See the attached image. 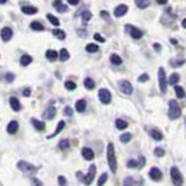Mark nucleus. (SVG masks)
<instances>
[{"instance_id":"obj_44","label":"nucleus","mask_w":186,"mask_h":186,"mask_svg":"<svg viewBox=\"0 0 186 186\" xmlns=\"http://www.w3.org/2000/svg\"><path fill=\"white\" fill-rule=\"evenodd\" d=\"M94 39H95L96 41H98V42H104V41H106V40H104V38H103V36H101L98 33L94 34Z\"/></svg>"},{"instance_id":"obj_53","label":"nucleus","mask_w":186,"mask_h":186,"mask_svg":"<svg viewBox=\"0 0 186 186\" xmlns=\"http://www.w3.org/2000/svg\"><path fill=\"white\" fill-rule=\"evenodd\" d=\"M33 181L35 183V186H42V183H41V181H40L39 179H34Z\"/></svg>"},{"instance_id":"obj_50","label":"nucleus","mask_w":186,"mask_h":186,"mask_svg":"<svg viewBox=\"0 0 186 186\" xmlns=\"http://www.w3.org/2000/svg\"><path fill=\"white\" fill-rule=\"evenodd\" d=\"M124 186H131V178H125V180H124Z\"/></svg>"},{"instance_id":"obj_46","label":"nucleus","mask_w":186,"mask_h":186,"mask_svg":"<svg viewBox=\"0 0 186 186\" xmlns=\"http://www.w3.org/2000/svg\"><path fill=\"white\" fill-rule=\"evenodd\" d=\"M149 80V75L148 74H142L139 77H138V81L139 82H145V81Z\"/></svg>"},{"instance_id":"obj_39","label":"nucleus","mask_w":186,"mask_h":186,"mask_svg":"<svg viewBox=\"0 0 186 186\" xmlns=\"http://www.w3.org/2000/svg\"><path fill=\"white\" fill-rule=\"evenodd\" d=\"M69 141L68 139H62L61 142L59 143V148L61 149V150H67L68 148H69Z\"/></svg>"},{"instance_id":"obj_11","label":"nucleus","mask_w":186,"mask_h":186,"mask_svg":"<svg viewBox=\"0 0 186 186\" xmlns=\"http://www.w3.org/2000/svg\"><path fill=\"white\" fill-rule=\"evenodd\" d=\"M126 12H128V6L126 5H118L114 11V15L116 18H121V17L126 14Z\"/></svg>"},{"instance_id":"obj_4","label":"nucleus","mask_w":186,"mask_h":186,"mask_svg":"<svg viewBox=\"0 0 186 186\" xmlns=\"http://www.w3.org/2000/svg\"><path fill=\"white\" fill-rule=\"evenodd\" d=\"M95 175H96V166H95V165H90L88 173H87L84 177H82L83 184H84V185H90V184L93 183L94 178H95Z\"/></svg>"},{"instance_id":"obj_31","label":"nucleus","mask_w":186,"mask_h":186,"mask_svg":"<svg viewBox=\"0 0 186 186\" xmlns=\"http://www.w3.org/2000/svg\"><path fill=\"white\" fill-rule=\"evenodd\" d=\"M53 34L56 38H59V40H64L66 39V33L63 31H61V29H54Z\"/></svg>"},{"instance_id":"obj_35","label":"nucleus","mask_w":186,"mask_h":186,"mask_svg":"<svg viewBox=\"0 0 186 186\" xmlns=\"http://www.w3.org/2000/svg\"><path fill=\"white\" fill-rule=\"evenodd\" d=\"M178 81H179V75H178L177 73H175V74H172V75L170 76V79H168V83L172 84V86H175L176 83H178Z\"/></svg>"},{"instance_id":"obj_54","label":"nucleus","mask_w":186,"mask_h":186,"mask_svg":"<svg viewBox=\"0 0 186 186\" xmlns=\"http://www.w3.org/2000/svg\"><path fill=\"white\" fill-rule=\"evenodd\" d=\"M157 1H158V4H160V5H164V4H166L168 0H157Z\"/></svg>"},{"instance_id":"obj_37","label":"nucleus","mask_w":186,"mask_h":186,"mask_svg":"<svg viewBox=\"0 0 186 186\" xmlns=\"http://www.w3.org/2000/svg\"><path fill=\"white\" fill-rule=\"evenodd\" d=\"M106 180H108V175H106V173H102L101 177L98 178V180H97V186H103L106 184Z\"/></svg>"},{"instance_id":"obj_55","label":"nucleus","mask_w":186,"mask_h":186,"mask_svg":"<svg viewBox=\"0 0 186 186\" xmlns=\"http://www.w3.org/2000/svg\"><path fill=\"white\" fill-rule=\"evenodd\" d=\"M153 47H155V48H157V51H158V52H159V51H160V49H159L160 46H159V44H153Z\"/></svg>"},{"instance_id":"obj_21","label":"nucleus","mask_w":186,"mask_h":186,"mask_svg":"<svg viewBox=\"0 0 186 186\" xmlns=\"http://www.w3.org/2000/svg\"><path fill=\"white\" fill-rule=\"evenodd\" d=\"M21 11L27 14V15H33V14H36L38 13V8L36 7H33V6H24Z\"/></svg>"},{"instance_id":"obj_18","label":"nucleus","mask_w":186,"mask_h":186,"mask_svg":"<svg viewBox=\"0 0 186 186\" xmlns=\"http://www.w3.org/2000/svg\"><path fill=\"white\" fill-rule=\"evenodd\" d=\"M18 129H19V123L17 121H12V122H9L8 125H7V132L11 133V135L17 132Z\"/></svg>"},{"instance_id":"obj_42","label":"nucleus","mask_w":186,"mask_h":186,"mask_svg":"<svg viewBox=\"0 0 186 186\" xmlns=\"http://www.w3.org/2000/svg\"><path fill=\"white\" fill-rule=\"evenodd\" d=\"M155 155L157 156V157H163L164 155H165V151L163 148H156L155 149Z\"/></svg>"},{"instance_id":"obj_3","label":"nucleus","mask_w":186,"mask_h":186,"mask_svg":"<svg viewBox=\"0 0 186 186\" xmlns=\"http://www.w3.org/2000/svg\"><path fill=\"white\" fill-rule=\"evenodd\" d=\"M170 176H171V180H172V184L175 186H181L184 183V178L181 176L180 171L177 166H172L171 171H170Z\"/></svg>"},{"instance_id":"obj_6","label":"nucleus","mask_w":186,"mask_h":186,"mask_svg":"<svg viewBox=\"0 0 186 186\" xmlns=\"http://www.w3.org/2000/svg\"><path fill=\"white\" fill-rule=\"evenodd\" d=\"M98 98L103 104H109L111 102V94L108 89L102 88L98 91Z\"/></svg>"},{"instance_id":"obj_27","label":"nucleus","mask_w":186,"mask_h":186,"mask_svg":"<svg viewBox=\"0 0 186 186\" xmlns=\"http://www.w3.org/2000/svg\"><path fill=\"white\" fill-rule=\"evenodd\" d=\"M115 123H116V128H117L118 130H124V129L128 126V123H126L125 121H123V119H121V118H117Z\"/></svg>"},{"instance_id":"obj_7","label":"nucleus","mask_w":186,"mask_h":186,"mask_svg":"<svg viewBox=\"0 0 186 186\" xmlns=\"http://www.w3.org/2000/svg\"><path fill=\"white\" fill-rule=\"evenodd\" d=\"M18 168L19 170H21L22 172H25V173H33V172L36 170L34 165H32L31 163H27L25 160H20V162H18Z\"/></svg>"},{"instance_id":"obj_26","label":"nucleus","mask_w":186,"mask_h":186,"mask_svg":"<svg viewBox=\"0 0 186 186\" xmlns=\"http://www.w3.org/2000/svg\"><path fill=\"white\" fill-rule=\"evenodd\" d=\"M110 61H111L113 64H115V66H119V64L122 63V59H121L119 55H117V54H113V55L110 56Z\"/></svg>"},{"instance_id":"obj_8","label":"nucleus","mask_w":186,"mask_h":186,"mask_svg":"<svg viewBox=\"0 0 186 186\" xmlns=\"http://www.w3.org/2000/svg\"><path fill=\"white\" fill-rule=\"evenodd\" d=\"M158 80H159V88L162 93L166 91V75H165V70L160 67L158 69Z\"/></svg>"},{"instance_id":"obj_49","label":"nucleus","mask_w":186,"mask_h":186,"mask_svg":"<svg viewBox=\"0 0 186 186\" xmlns=\"http://www.w3.org/2000/svg\"><path fill=\"white\" fill-rule=\"evenodd\" d=\"M144 164H145V158H144L143 156H141V157H139V163H138L139 168H143V166H144Z\"/></svg>"},{"instance_id":"obj_45","label":"nucleus","mask_w":186,"mask_h":186,"mask_svg":"<svg viewBox=\"0 0 186 186\" xmlns=\"http://www.w3.org/2000/svg\"><path fill=\"white\" fill-rule=\"evenodd\" d=\"M64 115L73 116V109H71L70 106H66V108H64Z\"/></svg>"},{"instance_id":"obj_25","label":"nucleus","mask_w":186,"mask_h":186,"mask_svg":"<svg viewBox=\"0 0 186 186\" xmlns=\"http://www.w3.org/2000/svg\"><path fill=\"white\" fill-rule=\"evenodd\" d=\"M135 4H136V6L138 7V8H146L148 6H149V0H135Z\"/></svg>"},{"instance_id":"obj_30","label":"nucleus","mask_w":186,"mask_h":186,"mask_svg":"<svg viewBox=\"0 0 186 186\" xmlns=\"http://www.w3.org/2000/svg\"><path fill=\"white\" fill-rule=\"evenodd\" d=\"M175 91H176V95H177L178 98H183L184 96H185L184 88H181L180 86H176V87H175Z\"/></svg>"},{"instance_id":"obj_57","label":"nucleus","mask_w":186,"mask_h":186,"mask_svg":"<svg viewBox=\"0 0 186 186\" xmlns=\"http://www.w3.org/2000/svg\"><path fill=\"white\" fill-rule=\"evenodd\" d=\"M171 44H177V40H176V39H171Z\"/></svg>"},{"instance_id":"obj_29","label":"nucleus","mask_w":186,"mask_h":186,"mask_svg":"<svg viewBox=\"0 0 186 186\" xmlns=\"http://www.w3.org/2000/svg\"><path fill=\"white\" fill-rule=\"evenodd\" d=\"M69 59V53H68V51L66 49V48H62L61 51H60V60L61 61H67Z\"/></svg>"},{"instance_id":"obj_36","label":"nucleus","mask_w":186,"mask_h":186,"mask_svg":"<svg viewBox=\"0 0 186 186\" xmlns=\"http://www.w3.org/2000/svg\"><path fill=\"white\" fill-rule=\"evenodd\" d=\"M131 138H132V135L131 133H129V132H126V133H123L121 137H119V139H121V142H123V143H128V142H130L131 141Z\"/></svg>"},{"instance_id":"obj_12","label":"nucleus","mask_w":186,"mask_h":186,"mask_svg":"<svg viewBox=\"0 0 186 186\" xmlns=\"http://www.w3.org/2000/svg\"><path fill=\"white\" fill-rule=\"evenodd\" d=\"M55 115H56V109H55V106H51L44 110L42 116H44V118H46V119H53L54 117H55Z\"/></svg>"},{"instance_id":"obj_2","label":"nucleus","mask_w":186,"mask_h":186,"mask_svg":"<svg viewBox=\"0 0 186 186\" xmlns=\"http://www.w3.org/2000/svg\"><path fill=\"white\" fill-rule=\"evenodd\" d=\"M181 115V109L178 104L177 101L171 100L168 102V117L170 119H177Z\"/></svg>"},{"instance_id":"obj_5","label":"nucleus","mask_w":186,"mask_h":186,"mask_svg":"<svg viewBox=\"0 0 186 186\" xmlns=\"http://www.w3.org/2000/svg\"><path fill=\"white\" fill-rule=\"evenodd\" d=\"M118 88H119V90L123 93V94H125V95H131L132 94V86H131V83L129 82V81L126 80H122L118 82Z\"/></svg>"},{"instance_id":"obj_15","label":"nucleus","mask_w":186,"mask_h":186,"mask_svg":"<svg viewBox=\"0 0 186 186\" xmlns=\"http://www.w3.org/2000/svg\"><path fill=\"white\" fill-rule=\"evenodd\" d=\"M131 31H130V35H131V38L132 39H135V40H138V39H141L143 36V33L142 31H139L138 28H135V27H131V26H128Z\"/></svg>"},{"instance_id":"obj_51","label":"nucleus","mask_w":186,"mask_h":186,"mask_svg":"<svg viewBox=\"0 0 186 186\" xmlns=\"http://www.w3.org/2000/svg\"><path fill=\"white\" fill-rule=\"evenodd\" d=\"M68 2L73 5V6H75V5H77L79 2H80V0H68Z\"/></svg>"},{"instance_id":"obj_28","label":"nucleus","mask_w":186,"mask_h":186,"mask_svg":"<svg viewBox=\"0 0 186 186\" xmlns=\"http://www.w3.org/2000/svg\"><path fill=\"white\" fill-rule=\"evenodd\" d=\"M84 87L89 90H91V89L95 88V82L93 79H90V77H87L86 80H84Z\"/></svg>"},{"instance_id":"obj_34","label":"nucleus","mask_w":186,"mask_h":186,"mask_svg":"<svg viewBox=\"0 0 186 186\" xmlns=\"http://www.w3.org/2000/svg\"><path fill=\"white\" fill-rule=\"evenodd\" d=\"M91 17H93V15H91V13H90L89 11H84V12L82 13V15H81V18H82V21H83L84 24H86V22H88L89 20L91 19Z\"/></svg>"},{"instance_id":"obj_9","label":"nucleus","mask_w":186,"mask_h":186,"mask_svg":"<svg viewBox=\"0 0 186 186\" xmlns=\"http://www.w3.org/2000/svg\"><path fill=\"white\" fill-rule=\"evenodd\" d=\"M149 176L152 180H155V181H159L160 179L163 178V175H162V171H160L158 168H152L149 171Z\"/></svg>"},{"instance_id":"obj_33","label":"nucleus","mask_w":186,"mask_h":186,"mask_svg":"<svg viewBox=\"0 0 186 186\" xmlns=\"http://www.w3.org/2000/svg\"><path fill=\"white\" fill-rule=\"evenodd\" d=\"M31 28H32L33 31H44L42 24H40L39 21H33V22L31 24Z\"/></svg>"},{"instance_id":"obj_40","label":"nucleus","mask_w":186,"mask_h":186,"mask_svg":"<svg viewBox=\"0 0 186 186\" xmlns=\"http://www.w3.org/2000/svg\"><path fill=\"white\" fill-rule=\"evenodd\" d=\"M64 87L67 90H74V89L76 88V84L73 82V81H66V83H64Z\"/></svg>"},{"instance_id":"obj_14","label":"nucleus","mask_w":186,"mask_h":186,"mask_svg":"<svg viewBox=\"0 0 186 186\" xmlns=\"http://www.w3.org/2000/svg\"><path fill=\"white\" fill-rule=\"evenodd\" d=\"M82 156L86 160H93L95 157V153L90 148H83L82 149Z\"/></svg>"},{"instance_id":"obj_10","label":"nucleus","mask_w":186,"mask_h":186,"mask_svg":"<svg viewBox=\"0 0 186 186\" xmlns=\"http://www.w3.org/2000/svg\"><path fill=\"white\" fill-rule=\"evenodd\" d=\"M12 35H13V32H12V29L9 27H4L1 29V32H0V36H1V39L4 41H9Z\"/></svg>"},{"instance_id":"obj_23","label":"nucleus","mask_w":186,"mask_h":186,"mask_svg":"<svg viewBox=\"0 0 186 186\" xmlns=\"http://www.w3.org/2000/svg\"><path fill=\"white\" fill-rule=\"evenodd\" d=\"M57 56H59V54H57V52H55V51L49 49V51L46 52V57H47L49 61H55V60L57 59Z\"/></svg>"},{"instance_id":"obj_20","label":"nucleus","mask_w":186,"mask_h":186,"mask_svg":"<svg viewBox=\"0 0 186 186\" xmlns=\"http://www.w3.org/2000/svg\"><path fill=\"white\" fill-rule=\"evenodd\" d=\"M32 124H33V126L35 128L36 130H39V131H44V128H46V125H44V122H41V121H39V119H35V118H32Z\"/></svg>"},{"instance_id":"obj_38","label":"nucleus","mask_w":186,"mask_h":186,"mask_svg":"<svg viewBox=\"0 0 186 186\" xmlns=\"http://www.w3.org/2000/svg\"><path fill=\"white\" fill-rule=\"evenodd\" d=\"M47 19L53 24L54 26H59L60 25V21H59V19L56 18V17H54L53 14H47Z\"/></svg>"},{"instance_id":"obj_22","label":"nucleus","mask_w":186,"mask_h":186,"mask_svg":"<svg viewBox=\"0 0 186 186\" xmlns=\"http://www.w3.org/2000/svg\"><path fill=\"white\" fill-rule=\"evenodd\" d=\"M33 61V59H32V56L31 55H22L21 56V59H20V63H21V66H24V67H27L28 64H31V62Z\"/></svg>"},{"instance_id":"obj_41","label":"nucleus","mask_w":186,"mask_h":186,"mask_svg":"<svg viewBox=\"0 0 186 186\" xmlns=\"http://www.w3.org/2000/svg\"><path fill=\"white\" fill-rule=\"evenodd\" d=\"M126 165H128V168H137V165H138V162H137V160H135V159H130V160H128Z\"/></svg>"},{"instance_id":"obj_58","label":"nucleus","mask_w":186,"mask_h":186,"mask_svg":"<svg viewBox=\"0 0 186 186\" xmlns=\"http://www.w3.org/2000/svg\"><path fill=\"white\" fill-rule=\"evenodd\" d=\"M7 0H0V4H5Z\"/></svg>"},{"instance_id":"obj_52","label":"nucleus","mask_w":186,"mask_h":186,"mask_svg":"<svg viewBox=\"0 0 186 186\" xmlns=\"http://www.w3.org/2000/svg\"><path fill=\"white\" fill-rule=\"evenodd\" d=\"M101 15H102L103 18H106V19H108V20H109V14L106 13V11H102V12H101Z\"/></svg>"},{"instance_id":"obj_48","label":"nucleus","mask_w":186,"mask_h":186,"mask_svg":"<svg viewBox=\"0 0 186 186\" xmlns=\"http://www.w3.org/2000/svg\"><path fill=\"white\" fill-rule=\"evenodd\" d=\"M22 95H24L25 97H28V96L31 95V89H29V88H26L25 90H24V91H22Z\"/></svg>"},{"instance_id":"obj_24","label":"nucleus","mask_w":186,"mask_h":186,"mask_svg":"<svg viewBox=\"0 0 186 186\" xmlns=\"http://www.w3.org/2000/svg\"><path fill=\"white\" fill-rule=\"evenodd\" d=\"M150 135H151V137H152L155 141H162V139H163V133L160 132L159 130H156V129H153V130H151V131H150Z\"/></svg>"},{"instance_id":"obj_47","label":"nucleus","mask_w":186,"mask_h":186,"mask_svg":"<svg viewBox=\"0 0 186 186\" xmlns=\"http://www.w3.org/2000/svg\"><path fill=\"white\" fill-rule=\"evenodd\" d=\"M5 77H6V81H7V82H12V81L14 80V75H13L12 73H7Z\"/></svg>"},{"instance_id":"obj_32","label":"nucleus","mask_w":186,"mask_h":186,"mask_svg":"<svg viewBox=\"0 0 186 186\" xmlns=\"http://www.w3.org/2000/svg\"><path fill=\"white\" fill-rule=\"evenodd\" d=\"M86 51H87L88 53H96L98 51V46L95 44H87V47H86Z\"/></svg>"},{"instance_id":"obj_19","label":"nucleus","mask_w":186,"mask_h":186,"mask_svg":"<svg viewBox=\"0 0 186 186\" xmlns=\"http://www.w3.org/2000/svg\"><path fill=\"white\" fill-rule=\"evenodd\" d=\"M86 108H87V102H86L84 100H79V101L75 103V109H76V111H79V113H83V111L86 110Z\"/></svg>"},{"instance_id":"obj_1","label":"nucleus","mask_w":186,"mask_h":186,"mask_svg":"<svg viewBox=\"0 0 186 186\" xmlns=\"http://www.w3.org/2000/svg\"><path fill=\"white\" fill-rule=\"evenodd\" d=\"M106 158H108V164L109 168L111 170L113 173H116L117 171V160H116V155H115V148L113 143H109L106 146Z\"/></svg>"},{"instance_id":"obj_43","label":"nucleus","mask_w":186,"mask_h":186,"mask_svg":"<svg viewBox=\"0 0 186 186\" xmlns=\"http://www.w3.org/2000/svg\"><path fill=\"white\" fill-rule=\"evenodd\" d=\"M57 183H59V185L60 186H67V179L63 177V176H59L57 177Z\"/></svg>"},{"instance_id":"obj_16","label":"nucleus","mask_w":186,"mask_h":186,"mask_svg":"<svg viewBox=\"0 0 186 186\" xmlns=\"http://www.w3.org/2000/svg\"><path fill=\"white\" fill-rule=\"evenodd\" d=\"M9 106L14 111H19L21 109V104L19 102V100L17 97H11L9 98Z\"/></svg>"},{"instance_id":"obj_17","label":"nucleus","mask_w":186,"mask_h":186,"mask_svg":"<svg viewBox=\"0 0 186 186\" xmlns=\"http://www.w3.org/2000/svg\"><path fill=\"white\" fill-rule=\"evenodd\" d=\"M64 126H66L64 121H60L59 124H57V126H56V129H55V131H54V133H52V135H48V137H47V138H48V139H49V138H54L56 135H59V133L61 132Z\"/></svg>"},{"instance_id":"obj_13","label":"nucleus","mask_w":186,"mask_h":186,"mask_svg":"<svg viewBox=\"0 0 186 186\" xmlns=\"http://www.w3.org/2000/svg\"><path fill=\"white\" fill-rule=\"evenodd\" d=\"M53 6H54V8L56 9L57 12H60V13H64V12L68 9L67 5H64L61 0H54Z\"/></svg>"},{"instance_id":"obj_56","label":"nucleus","mask_w":186,"mask_h":186,"mask_svg":"<svg viewBox=\"0 0 186 186\" xmlns=\"http://www.w3.org/2000/svg\"><path fill=\"white\" fill-rule=\"evenodd\" d=\"M181 26L184 27V28H186V19H184V20H183V22H181Z\"/></svg>"}]
</instances>
